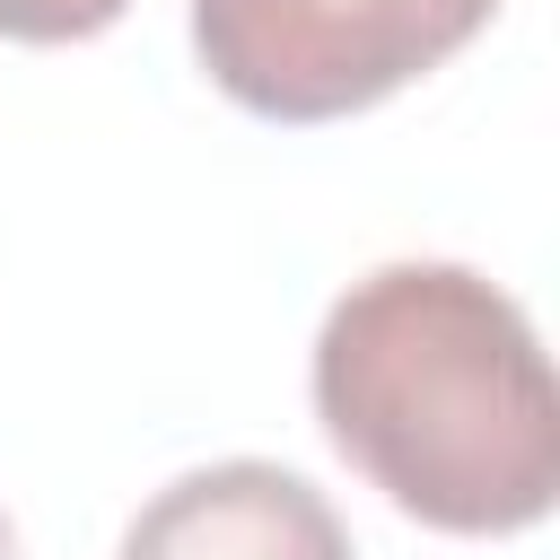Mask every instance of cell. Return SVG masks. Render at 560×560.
Returning a JSON list of instances; mask_svg holds the SVG:
<instances>
[{"instance_id":"obj_4","label":"cell","mask_w":560,"mask_h":560,"mask_svg":"<svg viewBox=\"0 0 560 560\" xmlns=\"http://www.w3.org/2000/svg\"><path fill=\"white\" fill-rule=\"evenodd\" d=\"M131 0H0V35L9 44H88L122 18Z\"/></svg>"},{"instance_id":"obj_1","label":"cell","mask_w":560,"mask_h":560,"mask_svg":"<svg viewBox=\"0 0 560 560\" xmlns=\"http://www.w3.org/2000/svg\"><path fill=\"white\" fill-rule=\"evenodd\" d=\"M315 420L438 534H525L560 499V385L534 315L464 262H385L332 298Z\"/></svg>"},{"instance_id":"obj_3","label":"cell","mask_w":560,"mask_h":560,"mask_svg":"<svg viewBox=\"0 0 560 560\" xmlns=\"http://www.w3.org/2000/svg\"><path fill=\"white\" fill-rule=\"evenodd\" d=\"M122 560H350V525L306 472L228 455L166 481L131 516Z\"/></svg>"},{"instance_id":"obj_2","label":"cell","mask_w":560,"mask_h":560,"mask_svg":"<svg viewBox=\"0 0 560 560\" xmlns=\"http://www.w3.org/2000/svg\"><path fill=\"white\" fill-rule=\"evenodd\" d=\"M499 0H192L210 88L262 122H341L455 61Z\"/></svg>"},{"instance_id":"obj_5","label":"cell","mask_w":560,"mask_h":560,"mask_svg":"<svg viewBox=\"0 0 560 560\" xmlns=\"http://www.w3.org/2000/svg\"><path fill=\"white\" fill-rule=\"evenodd\" d=\"M0 560H18V534H9V516H0Z\"/></svg>"}]
</instances>
